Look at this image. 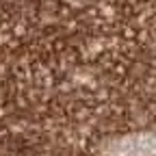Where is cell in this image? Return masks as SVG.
I'll return each mask as SVG.
<instances>
[{
    "mask_svg": "<svg viewBox=\"0 0 156 156\" xmlns=\"http://www.w3.org/2000/svg\"><path fill=\"white\" fill-rule=\"evenodd\" d=\"M108 156H156V130L113 139L104 145Z\"/></svg>",
    "mask_w": 156,
    "mask_h": 156,
    "instance_id": "obj_1",
    "label": "cell"
}]
</instances>
